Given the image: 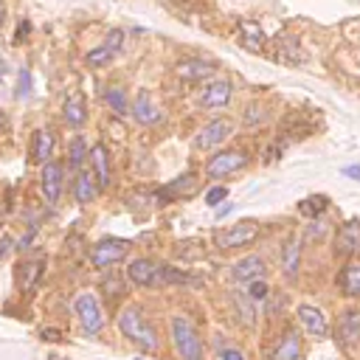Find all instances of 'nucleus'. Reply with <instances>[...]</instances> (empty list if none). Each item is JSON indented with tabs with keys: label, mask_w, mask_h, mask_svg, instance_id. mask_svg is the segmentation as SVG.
<instances>
[{
	"label": "nucleus",
	"mask_w": 360,
	"mask_h": 360,
	"mask_svg": "<svg viewBox=\"0 0 360 360\" xmlns=\"http://www.w3.org/2000/svg\"><path fill=\"white\" fill-rule=\"evenodd\" d=\"M248 292H250V298H253V301H262V298L267 295V284H264L262 278H256V281H248Z\"/></svg>",
	"instance_id": "7c9ffc66"
},
{
	"label": "nucleus",
	"mask_w": 360,
	"mask_h": 360,
	"mask_svg": "<svg viewBox=\"0 0 360 360\" xmlns=\"http://www.w3.org/2000/svg\"><path fill=\"white\" fill-rule=\"evenodd\" d=\"M298 259H301V245H298V239H290L284 245V250H281V273H284V278H295Z\"/></svg>",
	"instance_id": "412c9836"
},
{
	"label": "nucleus",
	"mask_w": 360,
	"mask_h": 360,
	"mask_svg": "<svg viewBox=\"0 0 360 360\" xmlns=\"http://www.w3.org/2000/svg\"><path fill=\"white\" fill-rule=\"evenodd\" d=\"M3 17H6V8H3V0H0V25H3Z\"/></svg>",
	"instance_id": "4c0bfd02"
},
{
	"label": "nucleus",
	"mask_w": 360,
	"mask_h": 360,
	"mask_svg": "<svg viewBox=\"0 0 360 360\" xmlns=\"http://www.w3.org/2000/svg\"><path fill=\"white\" fill-rule=\"evenodd\" d=\"M90 160H93V169H96V180H98V186L101 188H107L110 186V155H107V149L98 143V146H93L90 149Z\"/></svg>",
	"instance_id": "6ab92c4d"
},
{
	"label": "nucleus",
	"mask_w": 360,
	"mask_h": 360,
	"mask_svg": "<svg viewBox=\"0 0 360 360\" xmlns=\"http://www.w3.org/2000/svg\"><path fill=\"white\" fill-rule=\"evenodd\" d=\"M118 326H121V332H124L129 340H135V343H138L141 349H146V352H155V349L160 346V340H158L155 329L143 321L141 309H135V307H129V309H124V312H121Z\"/></svg>",
	"instance_id": "f257e3e1"
},
{
	"label": "nucleus",
	"mask_w": 360,
	"mask_h": 360,
	"mask_svg": "<svg viewBox=\"0 0 360 360\" xmlns=\"http://www.w3.org/2000/svg\"><path fill=\"white\" fill-rule=\"evenodd\" d=\"M42 340H59V332L56 329H42Z\"/></svg>",
	"instance_id": "f704fd0d"
},
{
	"label": "nucleus",
	"mask_w": 360,
	"mask_h": 360,
	"mask_svg": "<svg viewBox=\"0 0 360 360\" xmlns=\"http://www.w3.org/2000/svg\"><path fill=\"white\" fill-rule=\"evenodd\" d=\"M298 357H301V338H298V332L290 329L281 335V340L273 352V360H298Z\"/></svg>",
	"instance_id": "f3484780"
},
{
	"label": "nucleus",
	"mask_w": 360,
	"mask_h": 360,
	"mask_svg": "<svg viewBox=\"0 0 360 360\" xmlns=\"http://www.w3.org/2000/svg\"><path fill=\"white\" fill-rule=\"evenodd\" d=\"M231 129H233L231 121L217 118V121H211V124H205V127L200 129V135L194 138V146H197V149H211V146L222 143V141L231 135Z\"/></svg>",
	"instance_id": "1a4fd4ad"
},
{
	"label": "nucleus",
	"mask_w": 360,
	"mask_h": 360,
	"mask_svg": "<svg viewBox=\"0 0 360 360\" xmlns=\"http://www.w3.org/2000/svg\"><path fill=\"white\" fill-rule=\"evenodd\" d=\"M51 149H53V135L48 129H37L31 141V160L45 163V158H51Z\"/></svg>",
	"instance_id": "aec40b11"
},
{
	"label": "nucleus",
	"mask_w": 360,
	"mask_h": 360,
	"mask_svg": "<svg viewBox=\"0 0 360 360\" xmlns=\"http://www.w3.org/2000/svg\"><path fill=\"white\" fill-rule=\"evenodd\" d=\"M96 177L90 174V172H82L79 177H76V200L79 202H90L93 197H96V183H93Z\"/></svg>",
	"instance_id": "a878e982"
},
{
	"label": "nucleus",
	"mask_w": 360,
	"mask_h": 360,
	"mask_svg": "<svg viewBox=\"0 0 360 360\" xmlns=\"http://www.w3.org/2000/svg\"><path fill=\"white\" fill-rule=\"evenodd\" d=\"M0 127H3V112H0Z\"/></svg>",
	"instance_id": "58836bf2"
},
{
	"label": "nucleus",
	"mask_w": 360,
	"mask_h": 360,
	"mask_svg": "<svg viewBox=\"0 0 360 360\" xmlns=\"http://www.w3.org/2000/svg\"><path fill=\"white\" fill-rule=\"evenodd\" d=\"M42 194L51 205L59 202V194H62V163L56 160H48L42 163Z\"/></svg>",
	"instance_id": "9d476101"
},
{
	"label": "nucleus",
	"mask_w": 360,
	"mask_h": 360,
	"mask_svg": "<svg viewBox=\"0 0 360 360\" xmlns=\"http://www.w3.org/2000/svg\"><path fill=\"white\" fill-rule=\"evenodd\" d=\"M127 278L138 287H155V284H163V267L152 259H135L127 267Z\"/></svg>",
	"instance_id": "423d86ee"
},
{
	"label": "nucleus",
	"mask_w": 360,
	"mask_h": 360,
	"mask_svg": "<svg viewBox=\"0 0 360 360\" xmlns=\"http://www.w3.org/2000/svg\"><path fill=\"white\" fill-rule=\"evenodd\" d=\"M8 245H11V239L8 236H0V259L8 253Z\"/></svg>",
	"instance_id": "c9c22d12"
},
{
	"label": "nucleus",
	"mask_w": 360,
	"mask_h": 360,
	"mask_svg": "<svg viewBox=\"0 0 360 360\" xmlns=\"http://www.w3.org/2000/svg\"><path fill=\"white\" fill-rule=\"evenodd\" d=\"M343 172H346L349 177H357V180H360V166H346Z\"/></svg>",
	"instance_id": "e433bc0d"
},
{
	"label": "nucleus",
	"mask_w": 360,
	"mask_h": 360,
	"mask_svg": "<svg viewBox=\"0 0 360 360\" xmlns=\"http://www.w3.org/2000/svg\"><path fill=\"white\" fill-rule=\"evenodd\" d=\"M245 163H248V155H245L242 149L219 152V155H214V158L208 160L205 174H208V177H225V174H231V172H239Z\"/></svg>",
	"instance_id": "0eeeda50"
},
{
	"label": "nucleus",
	"mask_w": 360,
	"mask_h": 360,
	"mask_svg": "<svg viewBox=\"0 0 360 360\" xmlns=\"http://www.w3.org/2000/svg\"><path fill=\"white\" fill-rule=\"evenodd\" d=\"M82 160H84V141H82V138H76V141H73V146H70V166H73V169H79V166H82Z\"/></svg>",
	"instance_id": "c756f323"
},
{
	"label": "nucleus",
	"mask_w": 360,
	"mask_h": 360,
	"mask_svg": "<svg viewBox=\"0 0 360 360\" xmlns=\"http://www.w3.org/2000/svg\"><path fill=\"white\" fill-rule=\"evenodd\" d=\"M256 233H259V225H256L253 219H245V222H236V225H231V228L219 231V233H217V245H219L222 250L242 248V245L253 242V239H256Z\"/></svg>",
	"instance_id": "39448f33"
},
{
	"label": "nucleus",
	"mask_w": 360,
	"mask_h": 360,
	"mask_svg": "<svg viewBox=\"0 0 360 360\" xmlns=\"http://www.w3.org/2000/svg\"><path fill=\"white\" fill-rule=\"evenodd\" d=\"M135 118H138L141 124H155V121H160V110L152 104L149 90H141V93H138V98H135Z\"/></svg>",
	"instance_id": "a211bd4d"
},
{
	"label": "nucleus",
	"mask_w": 360,
	"mask_h": 360,
	"mask_svg": "<svg viewBox=\"0 0 360 360\" xmlns=\"http://www.w3.org/2000/svg\"><path fill=\"white\" fill-rule=\"evenodd\" d=\"M214 68L208 62H200V59H191V62H180L177 65V76L180 79H188V82H197V79H205L211 76Z\"/></svg>",
	"instance_id": "4be33fe9"
},
{
	"label": "nucleus",
	"mask_w": 360,
	"mask_h": 360,
	"mask_svg": "<svg viewBox=\"0 0 360 360\" xmlns=\"http://www.w3.org/2000/svg\"><path fill=\"white\" fill-rule=\"evenodd\" d=\"M197 191V180H194V174H183V177H177L172 186H166L163 191H160V197L166 200V197H174V194H180V197H188V194H194Z\"/></svg>",
	"instance_id": "b1692460"
},
{
	"label": "nucleus",
	"mask_w": 360,
	"mask_h": 360,
	"mask_svg": "<svg viewBox=\"0 0 360 360\" xmlns=\"http://www.w3.org/2000/svg\"><path fill=\"white\" fill-rule=\"evenodd\" d=\"M129 253V242L127 239H101L98 245H93L90 250V262L96 267H112L115 262H121Z\"/></svg>",
	"instance_id": "20e7f679"
},
{
	"label": "nucleus",
	"mask_w": 360,
	"mask_h": 360,
	"mask_svg": "<svg viewBox=\"0 0 360 360\" xmlns=\"http://www.w3.org/2000/svg\"><path fill=\"white\" fill-rule=\"evenodd\" d=\"M42 270H45V259L20 262V264H17V284H20V290H22V292L34 290L37 281H39V276H42Z\"/></svg>",
	"instance_id": "2eb2a0df"
},
{
	"label": "nucleus",
	"mask_w": 360,
	"mask_h": 360,
	"mask_svg": "<svg viewBox=\"0 0 360 360\" xmlns=\"http://www.w3.org/2000/svg\"><path fill=\"white\" fill-rule=\"evenodd\" d=\"M219 360H245V354H242L239 349H225V352L219 354Z\"/></svg>",
	"instance_id": "72a5a7b5"
},
{
	"label": "nucleus",
	"mask_w": 360,
	"mask_h": 360,
	"mask_svg": "<svg viewBox=\"0 0 360 360\" xmlns=\"http://www.w3.org/2000/svg\"><path fill=\"white\" fill-rule=\"evenodd\" d=\"M242 37H245V48H259L262 45V31L256 22H242Z\"/></svg>",
	"instance_id": "bb28decb"
},
{
	"label": "nucleus",
	"mask_w": 360,
	"mask_h": 360,
	"mask_svg": "<svg viewBox=\"0 0 360 360\" xmlns=\"http://www.w3.org/2000/svg\"><path fill=\"white\" fill-rule=\"evenodd\" d=\"M228 101H231V84H228V82H211V84H205L202 93H200V104H202V107H211V110L225 107Z\"/></svg>",
	"instance_id": "4468645a"
},
{
	"label": "nucleus",
	"mask_w": 360,
	"mask_h": 360,
	"mask_svg": "<svg viewBox=\"0 0 360 360\" xmlns=\"http://www.w3.org/2000/svg\"><path fill=\"white\" fill-rule=\"evenodd\" d=\"M172 340H174L180 360H202V340L188 318H183V315L172 318Z\"/></svg>",
	"instance_id": "f03ea898"
},
{
	"label": "nucleus",
	"mask_w": 360,
	"mask_h": 360,
	"mask_svg": "<svg viewBox=\"0 0 360 360\" xmlns=\"http://www.w3.org/2000/svg\"><path fill=\"white\" fill-rule=\"evenodd\" d=\"M360 248V222H343L335 233V253L338 256H352Z\"/></svg>",
	"instance_id": "f8f14e48"
},
{
	"label": "nucleus",
	"mask_w": 360,
	"mask_h": 360,
	"mask_svg": "<svg viewBox=\"0 0 360 360\" xmlns=\"http://www.w3.org/2000/svg\"><path fill=\"white\" fill-rule=\"evenodd\" d=\"M28 82H31V76H28V70H22V73H20V90H17V98H28Z\"/></svg>",
	"instance_id": "473e14b6"
},
{
	"label": "nucleus",
	"mask_w": 360,
	"mask_h": 360,
	"mask_svg": "<svg viewBox=\"0 0 360 360\" xmlns=\"http://www.w3.org/2000/svg\"><path fill=\"white\" fill-rule=\"evenodd\" d=\"M104 98H107V104L112 107V112H127V98H124V90H118V87H110L107 93H104Z\"/></svg>",
	"instance_id": "cd10ccee"
},
{
	"label": "nucleus",
	"mask_w": 360,
	"mask_h": 360,
	"mask_svg": "<svg viewBox=\"0 0 360 360\" xmlns=\"http://www.w3.org/2000/svg\"><path fill=\"white\" fill-rule=\"evenodd\" d=\"M121 42H124V31H121V28L110 31V34H107V39H104L98 48H93V51L87 53V65H93V68L107 65V62L121 51Z\"/></svg>",
	"instance_id": "6e6552de"
},
{
	"label": "nucleus",
	"mask_w": 360,
	"mask_h": 360,
	"mask_svg": "<svg viewBox=\"0 0 360 360\" xmlns=\"http://www.w3.org/2000/svg\"><path fill=\"white\" fill-rule=\"evenodd\" d=\"M298 208H301V214H307V217L321 214V211L326 208V197H321V194H318V197H309V200H304Z\"/></svg>",
	"instance_id": "c85d7f7f"
},
{
	"label": "nucleus",
	"mask_w": 360,
	"mask_h": 360,
	"mask_svg": "<svg viewBox=\"0 0 360 360\" xmlns=\"http://www.w3.org/2000/svg\"><path fill=\"white\" fill-rule=\"evenodd\" d=\"M264 262L259 259V256H248V259H242V262H236L233 264V278L236 281H256V278H264Z\"/></svg>",
	"instance_id": "dca6fc26"
},
{
	"label": "nucleus",
	"mask_w": 360,
	"mask_h": 360,
	"mask_svg": "<svg viewBox=\"0 0 360 360\" xmlns=\"http://www.w3.org/2000/svg\"><path fill=\"white\" fill-rule=\"evenodd\" d=\"M338 338L343 346H354L360 340V309H346L338 321Z\"/></svg>",
	"instance_id": "ddd939ff"
},
{
	"label": "nucleus",
	"mask_w": 360,
	"mask_h": 360,
	"mask_svg": "<svg viewBox=\"0 0 360 360\" xmlns=\"http://www.w3.org/2000/svg\"><path fill=\"white\" fill-rule=\"evenodd\" d=\"M225 194H228V188H222V186H219V188H211V191L205 194V202H208V205H217L219 200H225Z\"/></svg>",
	"instance_id": "2f4dec72"
},
{
	"label": "nucleus",
	"mask_w": 360,
	"mask_h": 360,
	"mask_svg": "<svg viewBox=\"0 0 360 360\" xmlns=\"http://www.w3.org/2000/svg\"><path fill=\"white\" fill-rule=\"evenodd\" d=\"M84 98L79 96V93H73V96H68V101H65V121L70 124V127H82L84 124Z\"/></svg>",
	"instance_id": "5701e85b"
},
{
	"label": "nucleus",
	"mask_w": 360,
	"mask_h": 360,
	"mask_svg": "<svg viewBox=\"0 0 360 360\" xmlns=\"http://www.w3.org/2000/svg\"><path fill=\"white\" fill-rule=\"evenodd\" d=\"M340 287L346 295H360V264H346L340 273Z\"/></svg>",
	"instance_id": "393cba45"
},
{
	"label": "nucleus",
	"mask_w": 360,
	"mask_h": 360,
	"mask_svg": "<svg viewBox=\"0 0 360 360\" xmlns=\"http://www.w3.org/2000/svg\"><path fill=\"white\" fill-rule=\"evenodd\" d=\"M298 321H301V326H304V329H307L312 338H326V335H329L326 315H323L318 307L301 304V307H298Z\"/></svg>",
	"instance_id": "9b49d317"
},
{
	"label": "nucleus",
	"mask_w": 360,
	"mask_h": 360,
	"mask_svg": "<svg viewBox=\"0 0 360 360\" xmlns=\"http://www.w3.org/2000/svg\"><path fill=\"white\" fill-rule=\"evenodd\" d=\"M73 309H76V318H79L84 335H98V332H101L104 318H101L98 298H96L93 292H79L76 301H73Z\"/></svg>",
	"instance_id": "7ed1b4c3"
}]
</instances>
